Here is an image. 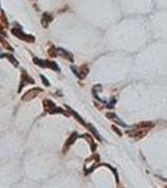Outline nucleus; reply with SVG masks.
I'll list each match as a JSON object with an SVG mask.
<instances>
[{
  "label": "nucleus",
  "instance_id": "nucleus-1",
  "mask_svg": "<svg viewBox=\"0 0 167 188\" xmlns=\"http://www.w3.org/2000/svg\"><path fill=\"white\" fill-rule=\"evenodd\" d=\"M43 107H44V110L49 114H55V113H62L64 115H68V113L64 112L62 108H58L50 99H44L43 101Z\"/></svg>",
  "mask_w": 167,
  "mask_h": 188
},
{
  "label": "nucleus",
  "instance_id": "nucleus-2",
  "mask_svg": "<svg viewBox=\"0 0 167 188\" xmlns=\"http://www.w3.org/2000/svg\"><path fill=\"white\" fill-rule=\"evenodd\" d=\"M12 33H13L14 37H16V38H19V39H21V40H24V42H28V43H34V42H35V38H34V37L24 34L23 31H21V28H20L19 25H16V24H15V28L12 29Z\"/></svg>",
  "mask_w": 167,
  "mask_h": 188
},
{
  "label": "nucleus",
  "instance_id": "nucleus-3",
  "mask_svg": "<svg viewBox=\"0 0 167 188\" xmlns=\"http://www.w3.org/2000/svg\"><path fill=\"white\" fill-rule=\"evenodd\" d=\"M34 64H37V65H39V67H42V68H50V69L60 73L59 67L57 65V63H54V61H50V60H40V59H38V58H34Z\"/></svg>",
  "mask_w": 167,
  "mask_h": 188
},
{
  "label": "nucleus",
  "instance_id": "nucleus-4",
  "mask_svg": "<svg viewBox=\"0 0 167 188\" xmlns=\"http://www.w3.org/2000/svg\"><path fill=\"white\" fill-rule=\"evenodd\" d=\"M148 131H150V129H147V128H142V127H136V125H133V129H132V131H128L127 134H128L129 137H133V138L140 139V138L145 137V136L148 133Z\"/></svg>",
  "mask_w": 167,
  "mask_h": 188
},
{
  "label": "nucleus",
  "instance_id": "nucleus-5",
  "mask_svg": "<svg viewBox=\"0 0 167 188\" xmlns=\"http://www.w3.org/2000/svg\"><path fill=\"white\" fill-rule=\"evenodd\" d=\"M39 93H42V89L40 88H33V89H30V90H28L24 96L21 97V99L24 101V102H29V101H31V99H34Z\"/></svg>",
  "mask_w": 167,
  "mask_h": 188
},
{
  "label": "nucleus",
  "instance_id": "nucleus-6",
  "mask_svg": "<svg viewBox=\"0 0 167 188\" xmlns=\"http://www.w3.org/2000/svg\"><path fill=\"white\" fill-rule=\"evenodd\" d=\"M72 70L74 72V74L79 78V79H83L87 77L88 74V67L87 65H82L81 68H76V67H72Z\"/></svg>",
  "mask_w": 167,
  "mask_h": 188
},
{
  "label": "nucleus",
  "instance_id": "nucleus-7",
  "mask_svg": "<svg viewBox=\"0 0 167 188\" xmlns=\"http://www.w3.org/2000/svg\"><path fill=\"white\" fill-rule=\"evenodd\" d=\"M20 83H21V84H20V87H19V92L23 89V87H24L25 84H34V79L30 78L25 70H21V82H20Z\"/></svg>",
  "mask_w": 167,
  "mask_h": 188
},
{
  "label": "nucleus",
  "instance_id": "nucleus-8",
  "mask_svg": "<svg viewBox=\"0 0 167 188\" xmlns=\"http://www.w3.org/2000/svg\"><path fill=\"white\" fill-rule=\"evenodd\" d=\"M78 138V134L74 132V133H72L71 134V137L65 141V143H64V147H63V153H67V150H68V148L76 142V139Z\"/></svg>",
  "mask_w": 167,
  "mask_h": 188
},
{
  "label": "nucleus",
  "instance_id": "nucleus-9",
  "mask_svg": "<svg viewBox=\"0 0 167 188\" xmlns=\"http://www.w3.org/2000/svg\"><path fill=\"white\" fill-rule=\"evenodd\" d=\"M52 21H53V15L50 13H44L43 16H42V25H43V28H48Z\"/></svg>",
  "mask_w": 167,
  "mask_h": 188
},
{
  "label": "nucleus",
  "instance_id": "nucleus-10",
  "mask_svg": "<svg viewBox=\"0 0 167 188\" xmlns=\"http://www.w3.org/2000/svg\"><path fill=\"white\" fill-rule=\"evenodd\" d=\"M106 117L108 118V119H112L113 122H116L117 124H119V125H122V127H126V124L117 117V114L116 113H112V112H109V113H106Z\"/></svg>",
  "mask_w": 167,
  "mask_h": 188
},
{
  "label": "nucleus",
  "instance_id": "nucleus-11",
  "mask_svg": "<svg viewBox=\"0 0 167 188\" xmlns=\"http://www.w3.org/2000/svg\"><path fill=\"white\" fill-rule=\"evenodd\" d=\"M58 55H62L63 58H67L69 61H74V58H73V55H72V53H69V51H67V50H64V49H62V48H58Z\"/></svg>",
  "mask_w": 167,
  "mask_h": 188
},
{
  "label": "nucleus",
  "instance_id": "nucleus-12",
  "mask_svg": "<svg viewBox=\"0 0 167 188\" xmlns=\"http://www.w3.org/2000/svg\"><path fill=\"white\" fill-rule=\"evenodd\" d=\"M2 56H4V58H8V59H9V60H10L12 63H13V65H15V67H18V65H19L18 60H16V59H15V58H14L13 55H10V54H3Z\"/></svg>",
  "mask_w": 167,
  "mask_h": 188
},
{
  "label": "nucleus",
  "instance_id": "nucleus-13",
  "mask_svg": "<svg viewBox=\"0 0 167 188\" xmlns=\"http://www.w3.org/2000/svg\"><path fill=\"white\" fill-rule=\"evenodd\" d=\"M83 137H84L86 139H88V142H89V145H90V149H92V150H95V144H94L93 139H92V138H90L88 134H84Z\"/></svg>",
  "mask_w": 167,
  "mask_h": 188
},
{
  "label": "nucleus",
  "instance_id": "nucleus-14",
  "mask_svg": "<svg viewBox=\"0 0 167 188\" xmlns=\"http://www.w3.org/2000/svg\"><path fill=\"white\" fill-rule=\"evenodd\" d=\"M57 51H58V49H57V48H54V47H50V48H49V50H48V53H49V55H50L52 58H55V56L58 55V53H57Z\"/></svg>",
  "mask_w": 167,
  "mask_h": 188
},
{
  "label": "nucleus",
  "instance_id": "nucleus-15",
  "mask_svg": "<svg viewBox=\"0 0 167 188\" xmlns=\"http://www.w3.org/2000/svg\"><path fill=\"white\" fill-rule=\"evenodd\" d=\"M40 78H42V80H43V84H44V85H47V87H49V85H50L49 80H48V79H45V77H44V75H40Z\"/></svg>",
  "mask_w": 167,
  "mask_h": 188
},
{
  "label": "nucleus",
  "instance_id": "nucleus-16",
  "mask_svg": "<svg viewBox=\"0 0 167 188\" xmlns=\"http://www.w3.org/2000/svg\"><path fill=\"white\" fill-rule=\"evenodd\" d=\"M112 129H113V131H114V132H116V133H117L118 136H122V133H121V131H119V129H118V128L116 127V125H113V127H112Z\"/></svg>",
  "mask_w": 167,
  "mask_h": 188
},
{
  "label": "nucleus",
  "instance_id": "nucleus-17",
  "mask_svg": "<svg viewBox=\"0 0 167 188\" xmlns=\"http://www.w3.org/2000/svg\"><path fill=\"white\" fill-rule=\"evenodd\" d=\"M2 20L4 21V25H5V26H8V20H7V18H5V15H4V14H2Z\"/></svg>",
  "mask_w": 167,
  "mask_h": 188
},
{
  "label": "nucleus",
  "instance_id": "nucleus-18",
  "mask_svg": "<svg viewBox=\"0 0 167 188\" xmlns=\"http://www.w3.org/2000/svg\"><path fill=\"white\" fill-rule=\"evenodd\" d=\"M0 31H2V33H3V34H5V33H4V31H3V25H2V24H0Z\"/></svg>",
  "mask_w": 167,
  "mask_h": 188
}]
</instances>
